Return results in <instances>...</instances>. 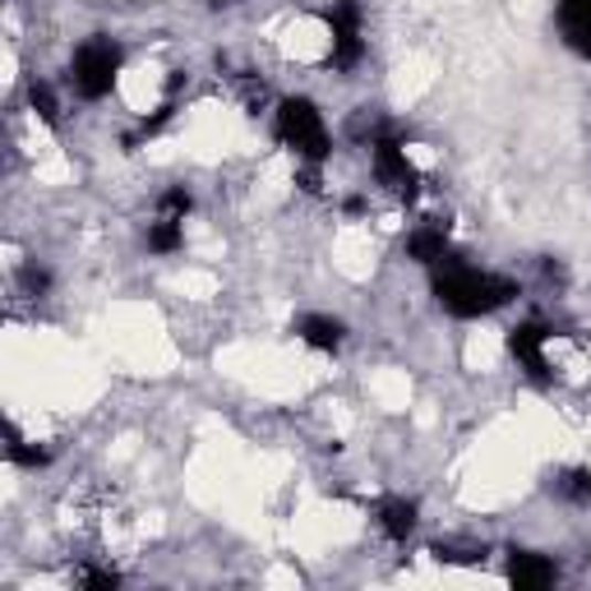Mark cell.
I'll return each instance as SVG.
<instances>
[{"label":"cell","mask_w":591,"mask_h":591,"mask_svg":"<svg viewBox=\"0 0 591 591\" xmlns=\"http://www.w3.org/2000/svg\"><path fill=\"white\" fill-rule=\"evenodd\" d=\"M186 245V231H181V222H171V218H158L148 226V250L152 254H176Z\"/></svg>","instance_id":"13"},{"label":"cell","mask_w":591,"mask_h":591,"mask_svg":"<svg viewBox=\"0 0 591 591\" xmlns=\"http://www.w3.org/2000/svg\"><path fill=\"white\" fill-rule=\"evenodd\" d=\"M370 158H374V176H379V186H389L398 199H416L421 194V171L411 167V158H407V148H402V139L393 135V130H379L374 139H370Z\"/></svg>","instance_id":"4"},{"label":"cell","mask_w":591,"mask_h":591,"mask_svg":"<svg viewBox=\"0 0 591 591\" xmlns=\"http://www.w3.org/2000/svg\"><path fill=\"white\" fill-rule=\"evenodd\" d=\"M416 523H421V508L411 504V499H383L379 504V527H383V536H389V541H407L411 531H416Z\"/></svg>","instance_id":"11"},{"label":"cell","mask_w":591,"mask_h":591,"mask_svg":"<svg viewBox=\"0 0 591 591\" xmlns=\"http://www.w3.org/2000/svg\"><path fill=\"white\" fill-rule=\"evenodd\" d=\"M209 6L213 10H226V6H241V0H209Z\"/></svg>","instance_id":"20"},{"label":"cell","mask_w":591,"mask_h":591,"mask_svg":"<svg viewBox=\"0 0 591 591\" xmlns=\"http://www.w3.org/2000/svg\"><path fill=\"white\" fill-rule=\"evenodd\" d=\"M559 33L578 56L591 61V0H559Z\"/></svg>","instance_id":"8"},{"label":"cell","mask_w":591,"mask_h":591,"mask_svg":"<svg viewBox=\"0 0 591 591\" xmlns=\"http://www.w3.org/2000/svg\"><path fill=\"white\" fill-rule=\"evenodd\" d=\"M513 296H518V282L499 277V273H481L476 264L462 260V254H444V260L434 264V300L457 319L495 315Z\"/></svg>","instance_id":"1"},{"label":"cell","mask_w":591,"mask_h":591,"mask_svg":"<svg viewBox=\"0 0 591 591\" xmlns=\"http://www.w3.org/2000/svg\"><path fill=\"white\" fill-rule=\"evenodd\" d=\"M116 74H120V46L112 38H93L74 51V65H70V80H74V93L97 102L116 88Z\"/></svg>","instance_id":"3"},{"label":"cell","mask_w":591,"mask_h":591,"mask_svg":"<svg viewBox=\"0 0 591 591\" xmlns=\"http://www.w3.org/2000/svg\"><path fill=\"white\" fill-rule=\"evenodd\" d=\"M19 282H23V292H29V296H46V292H51V273L38 268V264H23Z\"/></svg>","instance_id":"18"},{"label":"cell","mask_w":591,"mask_h":591,"mask_svg":"<svg viewBox=\"0 0 591 591\" xmlns=\"http://www.w3.org/2000/svg\"><path fill=\"white\" fill-rule=\"evenodd\" d=\"M555 495L569 504H591V467H569L555 476Z\"/></svg>","instance_id":"12"},{"label":"cell","mask_w":591,"mask_h":591,"mask_svg":"<svg viewBox=\"0 0 591 591\" xmlns=\"http://www.w3.org/2000/svg\"><path fill=\"white\" fill-rule=\"evenodd\" d=\"M444 250H448V222H440V218L421 222L416 231H411V241H407V254L416 264H440Z\"/></svg>","instance_id":"10"},{"label":"cell","mask_w":591,"mask_h":591,"mask_svg":"<svg viewBox=\"0 0 591 591\" xmlns=\"http://www.w3.org/2000/svg\"><path fill=\"white\" fill-rule=\"evenodd\" d=\"M342 213H347V218H361V213H366V199H361V194H351V199L342 203Z\"/></svg>","instance_id":"19"},{"label":"cell","mask_w":591,"mask_h":591,"mask_svg":"<svg viewBox=\"0 0 591 591\" xmlns=\"http://www.w3.org/2000/svg\"><path fill=\"white\" fill-rule=\"evenodd\" d=\"M559 573H555V563L546 555H536V550H513L508 555V582L518 587V591H541L550 587Z\"/></svg>","instance_id":"7"},{"label":"cell","mask_w":591,"mask_h":591,"mask_svg":"<svg viewBox=\"0 0 591 591\" xmlns=\"http://www.w3.org/2000/svg\"><path fill=\"white\" fill-rule=\"evenodd\" d=\"M80 587H88V591H116L120 573L116 569H80Z\"/></svg>","instance_id":"17"},{"label":"cell","mask_w":591,"mask_h":591,"mask_svg":"<svg viewBox=\"0 0 591 591\" xmlns=\"http://www.w3.org/2000/svg\"><path fill=\"white\" fill-rule=\"evenodd\" d=\"M29 102H33V112H38L46 125H56V120H61V112H56V93H51L46 84H33V88H29Z\"/></svg>","instance_id":"16"},{"label":"cell","mask_w":591,"mask_h":591,"mask_svg":"<svg viewBox=\"0 0 591 591\" xmlns=\"http://www.w3.org/2000/svg\"><path fill=\"white\" fill-rule=\"evenodd\" d=\"M324 19H328V33H333L328 65H333V70L361 65V56H366V42H361V6H356V0H333Z\"/></svg>","instance_id":"5"},{"label":"cell","mask_w":591,"mask_h":591,"mask_svg":"<svg viewBox=\"0 0 591 591\" xmlns=\"http://www.w3.org/2000/svg\"><path fill=\"white\" fill-rule=\"evenodd\" d=\"M277 139L287 144L300 162L328 158V125L310 97H282L277 102Z\"/></svg>","instance_id":"2"},{"label":"cell","mask_w":591,"mask_h":591,"mask_svg":"<svg viewBox=\"0 0 591 591\" xmlns=\"http://www.w3.org/2000/svg\"><path fill=\"white\" fill-rule=\"evenodd\" d=\"M6 453H10V462H19V467H33V472H38V467H46V462H51V453H46V448H38V444H23L14 425H10V448H6Z\"/></svg>","instance_id":"14"},{"label":"cell","mask_w":591,"mask_h":591,"mask_svg":"<svg viewBox=\"0 0 591 591\" xmlns=\"http://www.w3.org/2000/svg\"><path fill=\"white\" fill-rule=\"evenodd\" d=\"M292 333H296L305 347H315V351H338L342 338H347L342 319H328V315H300V319L292 324Z\"/></svg>","instance_id":"9"},{"label":"cell","mask_w":591,"mask_h":591,"mask_svg":"<svg viewBox=\"0 0 591 591\" xmlns=\"http://www.w3.org/2000/svg\"><path fill=\"white\" fill-rule=\"evenodd\" d=\"M194 209V199H190V190L186 186H176V190H167L162 199H158V213L162 218H171V222H186V213Z\"/></svg>","instance_id":"15"},{"label":"cell","mask_w":591,"mask_h":591,"mask_svg":"<svg viewBox=\"0 0 591 591\" xmlns=\"http://www.w3.org/2000/svg\"><path fill=\"white\" fill-rule=\"evenodd\" d=\"M546 338H550V328L541 319H527L508 333V356L518 361L531 379H550V366H546Z\"/></svg>","instance_id":"6"}]
</instances>
